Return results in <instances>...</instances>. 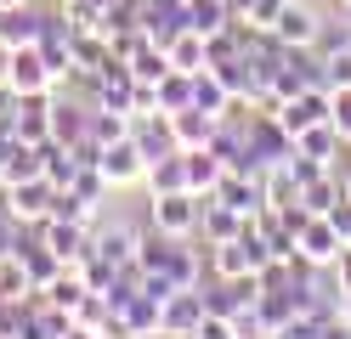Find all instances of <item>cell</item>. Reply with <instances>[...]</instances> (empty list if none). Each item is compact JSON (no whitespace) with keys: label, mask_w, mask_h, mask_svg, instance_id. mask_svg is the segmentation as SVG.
<instances>
[{"label":"cell","mask_w":351,"mask_h":339,"mask_svg":"<svg viewBox=\"0 0 351 339\" xmlns=\"http://www.w3.org/2000/svg\"><path fill=\"white\" fill-rule=\"evenodd\" d=\"M289 153H295V136L272 113H244V170H272Z\"/></svg>","instance_id":"6da1fadb"},{"label":"cell","mask_w":351,"mask_h":339,"mask_svg":"<svg viewBox=\"0 0 351 339\" xmlns=\"http://www.w3.org/2000/svg\"><path fill=\"white\" fill-rule=\"evenodd\" d=\"M97 170H102V181H108L114 192L142 187V181H147V153L136 147V136H125V142H108V147L97 153Z\"/></svg>","instance_id":"7a4b0ae2"},{"label":"cell","mask_w":351,"mask_h":339,"mask_svg":"<svg viewBox=\"0 0 351 339\" xmlns=\"http://www.w3.org/2000/svg\"><path fill=\"white\" fill-rule=\"evenodd\" d=\"M147 226L165 232V238H193V232H199V198H193V192H153Z\"/></svg>","instance_id":"3957f363"},{"label":"cell","mask_w":351,"mask_h":339,"mask_svg":"<svg viewBox=\"0 0 351 339\" xmlns=\"http://www.w3.org/2000/svg\"><path fill=\"white\" fill-rule=\"evenodd\" d=\"M34 232H40V243H46V249H51V255L69 266V271H80V266H85V255H91V226H80V221L51 215V221H40Z\"/></svg>","instance_id":"277c9868"},{"label":"cell","mask_w":351,"mask_h":339,"mask_svg":"<svg viewBox=\"0 0 351 339\" xmlns=\"http://www.w3.org/2000/svg\"><path fill=\"white\" fill-rule=\"evenodd\" d=\"M6 85L17 90V97H40V90H57V68L46 62L40 45H17L12 68H6Z\"/></svg>","instance_id":"5b68a950"},{"label":"cell","mask_w":351,"mask_h":339,"mask_svg":"<svg viewBox=\"0 0 351 339\" xmlns=\"http://www.w3.org/2000/svg\"><path fill=\"white\" fill-rule=\"evenodd\" d=\"M0 198H6V210L23 221V226L51 221V210H57V187H51L46 175H34V181H12V187L0 192Z\"/></svg>","instance_id":"8992f818"},{"label":"cell","mask_w":351,"mask_h":339,"mask_svg":"<svg viewBox=\"0 0 351 339\" xmlns=\"http://www.w3.org/2000/svg\"><path fill=\"white\" fill-rule=\"evenodd\" d=\"M142 232L147 226H130V221H97L91 226V255L108 260V266H130L142 249Z\"/></svg>","instance_id":"52a82bcc"},{"label":"cell","mask_w":351,"mask_h":339,"mask_svg":"<svg viewBox=\"0 0 351 339\" xmlns=\"http://www.w3.org/2000/svg\"><path fill=\"white\" fill-rule=\"evenodd\" d=\"M328 108H335V97H328V90H295L289 102H278V108H272V119L289 130V136H306L312 125L328 119Z\"/></svg>","instance_id":"ba28073f"},{"label":"cell","mask_w":351,"mask_h":339,"mask_svg":"<svg viewBox=\"0 0 351 339\" xmlns=\"http://www.w3.org/2000/svg\"><path fill=\"white\" fill-rule=\"evenodd\" d=\"M340 232H335V226H328V215H312V221H306L300 226V232H295V260H306V266H335L340 260Z\"/></svg>","instance_id":"9c48e42d"},{"label":"cell","mask_w":351,"mask_h":339,"mask_svg":"<svg viewBox=\"0 0 351 339\" xmlns=\"http://www.w3.org/2000/svg\"><path fill=\"white\" fill-rule=\"evenodd\" d=\"M267 34H272L278 45H317V34H323V12L306 6V0H289V6L272 17Z\"/></svg>","instance_id":"30bf717a"},{"label":"cell","mask_w":351,"mask_h":339,"mask_svg":"<svg viewBox=\"0 0 351 339\" xmlns=\"http://www.w3.org/2000/svg\"><path fill=\"white\" fill-rule=\"evenodd\" d=\"M199 323H204V288H176L159 305V334L165 339H187Z\"/></svg>","instance_id":"8fae6325"},{"label":"cell","mask_w":351,"mask_h":339,"mask_svg":"<svg viewBox=\"0 0 351 339\" xmlns=\"http://www.w3.org/2000/svg\"><path fill=\"white\" fill-rule=\"evenodd\" d=\"M215 198H221L227 203V210L232 215H261V210H267V192H261V170H227L221 175V187H215Z\"/></svg>","instance_id":"7c38bea8"},{"label":"cell","mask_w":351,"mask_h":339,"mask_svg":"<svg viewBox=\"0 0 351 339\" xmlns=\"http://www.w3.org/2000/svg\"><path fill=\"white\" fill-rule=\"evenodd\" d=\"M136 29L153 40V45H170L176 34L187 29V0H142V17Z\"/></svg>","instance_id":"4fadbf2b"},{"label":"cell","mask_w":351,"mask_h":339,"mask_svg":"<svg viewBox=\"0 0 351 339\" xmlns=\"http://www.w3.org/2000/svg\"><path fill=\"white\" fill-rule=\"evenodd\" d=\"M46 23H51V12L29 6V0H23V6H6V12H0V40H6L12 51H17V45H40Z\"/></svg>","instance_id":"5bb4252c"},{"label":"cell","mask_w":351,"mask_h":339,"mask_svg":"<svg viewBox=\"0 0 351 339\" xmlns=\"http://www.w3.org/2000/svg\"><path fill=\"white\" fill-rule=\"evenodd\" d=\"M215 113H204V108H182V113H170V136H176V147L182 153H199V147H210V136H215Z\"/></svg>","instance_id":"9a60e30c"},{"label":"cell","mask_w":351,"mask_h":339,"mask_svg":"<svg viewBox=\"0 0 351 339\" xmlns=\"http://www.w3.org/2000/svg\"><path fill=\"white\" fill-rule=\"evenodd\" d=\"M85 130H91V108L51 97V142H62V147H80V142H85Z\"/></svg>","instance_id":"2e32d148"},{"label":"cell","mask_w":351,"mask_h":339,"mask_svg":"<svg viewBox=\"0 0 351 339\" xmlns=\"http://www.w3.org/2000/svg\"><path fill=\"white\" fill-rule=\"evenodd\" d=\"M199 232H204V243H227V238H238L244 232V215H232L221 198H199Z\"/></svg>","instance_id":"e0dca14e"},{"label":"cell","mask_w":351,"mask_h":339,"mask_svg":"<svg viewBox=\"0 0 351 339\" xmlns=\"http://www.w3.org/2000/svg\"><path fill=\"white\" fill-rule=\"evenodd\" d=\"M147 192H187V153L182 147H170V153H159L147 164V181H142Z\"/></svg>","instance_id":"ac0fdd59"},{"label":"cell","mask_w":351,"mask_h":339,"mask_svg":"<svg viewBox=\"0 0 351 339\" xmlns=\"http://www.w3.org/2000/svg\"><path fill=\"white\" fill-rule=\"evenodd\" d=\"M187 29L204 34V40L227 34L232 29V0H187Z\"/></svg>","instance_id":"d6986e66"},{"label":"cell","mask_w":351,"mask_h":339,"mask_svg":"<svg viewBox=\"0 0 351 339\" xmlns=\"http://www.w3.org/2000/svg\"><path fill=\"white\" fill-rule=\"evenodd\" d=\"M165 57H170V68H182V74H204V68H210V40L193 34V29H182V34L165 45Z\"/></svg>","instance_id":"ffe728a7"},{"label":"cell","mask_w":351,"mask_h":339,"mask_svg":"<svg viewBox=\"0 0 351 339\" xmlns=\"http://www.w3.org/2000/svg\"><path fill=\"white\" fill-rule=\"evenodd\" d=\"M232 90H227V79L215 74V68H204V74H193V108H204V113H215V119H227L232 113Z\"/></svg>","instance_id":"44dd1931"},{"label":"cell","mask_w":351,"mask_h":339,"mask_svg":"<svg viewBox=\"0 0 351 339\" xmlns=\"http://www.w3.org/2000/svg\"><path fill=\"white\" fill-rule=\"evenodd\" d=\"M221 175H227V164H221L210 147L187 153V192H193V198H210L215 187H221Z\"/></svg>","instance_id":"7402d4cb"},{"label":"cell","mask_w":351,"mask_h":339,"mask_svg":"<svg viewBox=\"0 0 351 339\" xmlns=\"http://www.w3.org/2000/svg\"><path fill=\"white\" fill-rule=\"evenodd\" d=\"M295 147H300L306 158H317V164H328V170H335V158L346 153V142H340V130H335V119H323V125H312L306 136H295Z\"/></svg>","instance_id":"603a6c76"},{"label":"cell","mask_w":351,"mask_h":339,"mask_svg":"<svg viewBox=\"0 0 351 339\" xmlns=\"http://www.w3.org/2000/svg\"><path fill=\"white\" fill-rule=\"evenodd\" d=\"M40 294H46V300H51L57 311H69V316H74V311H80V300L91 294V283H85L80 271H57V277H51L46 288H40Z\"/></svg>","instance_id":"cb8c5ba5"},{"label":"cell","mask_w":351,"mask_h":339,"mask_svg":"<svg viewBox=\"0 0 351 339\" xmlns=\"http://www.w3.org/2000/svg\"><path fill=\"white\" fill-rule=\"evenodd\" d=\"M125 62H130V74H136L142 85H159V79L170 74V57H165V45H153V40H147V45H136V51H130Z\"/></svg>","instance_id":"d4e9b609"},{"label":"cell","mask_w":351,"mask_h":339,"mask_svg":"<svg viewBox=\"0 0 351 339\" xmlns=\"http://www.w3.org/2000/svg\"><path fill=\"white\" fill-rule=\"evenodd\" d=\"M182 108H193V74L170 68V74L159 79V113H182Z\"/></svg>","instance_id":"484cf974"},{"label":"cell","mask_w":351,"mask_h":339,"mask_svg":"<svg viewBox=\"0 0 351 339\" xmlns=\"http://www.w3.org/2000/svg\"><path fill=\"white\" fill-rule=\"evenodd\" d=\"M187 339H250V334H244V323H238V316H221V311H204V323L193 328Z\"/></svg>","instance_id":"4316f807"},{"label":"cell","mask_w":351,"mask_h":339,"mask_svg":"<svg viewBox=\"0 0 351 339\" xmlns=\"http://www.w3.org/2000/svg\"><path fill=\"white\" fill-rule=\"evenodd\" d=\"M323 323H328V316H312V311H295L289 323L278 328V339H317V334H323Z\"/></svg>","instance_id":"83f0119b"},{"label":"cell","mask_w":351,"mask_h":339,"mask_svg":"<svg viewBox=\"0 0 351 339\" xmlns=\"http://www.w3.org/2000/svg\"><path fill=\"white\" fill-rule=\"evenodd\" d=\"M23 316H29V300H0V339L23 334Z\"/></svg>","instance_id":"f1b7e54d"},{"label":"cell","mask_w":351,"mask_h":339,"mask_svg":"<svg viewBox=\"0 0 351 339\" xmlns=\"http://www.w3.org/2000/svg\"><path fill=\"white\" fill-rule=\"evenodd\" d=\"M328 97H335V108H328V119H335L340 142L351 147V90H328Z\"/></svg>","instance_id":"f546056e"},{"label":"cell","mask_w":351,"mask_h":339,"mask_svg":"<svg viewBox=\"0 0 351 339\" xmlns=\"http://www.w3.org/2000/svg\"><path fill=\"white\" fill-rule=\"evenodd\" d=\"M328 226H335V232H340V243L351 249V198H340L335 210H328Z\"/></svg>","instance_id":"4dcf8cb0"},{"label":"cell","mask_w":351,"mask_h":339,"mask_svg":"<svg viewBox=\"0 0 351 339\" xmlns=\"http://www.w3.org/2000/svg\"><path fill=\"white\" fill-rule=\"evenodd\" d=\"M328 271H335V283H340V294H351V249H340V260L328 266Z\"/></svg>","instance_id":"1f68e13d"},{"label":"cell","mask_w":351,"mask_h":339,"mask_svg":"<svg viewBox=\"0 0 351 339\" xmlns=\"http://www.w3.org/2000/svg\"><path fill=\"white\" fill-rule=\"evenodd\" d=\"M317 339H351V323H340V316H328V323H323V334Z\"/></svg>","instance_id":"d6a6232c"},{"label":"cell","mask_w":351,"mask_h":339,"mask_svg":"<svg viewBox=\"0 0 351 339\" xmlns=\"http://www.w3.org/2000/svg\"><path fill=\"white\" fill-rule=\"evenodd\" d=\"M62 339H97L91 328H80V323H69V334H62Z\"/></svg>","instance_id":"836d02e7"},{"label":"cell","mask_w":351,"mask_h":339,"mask_svg":"<svg viewBox=\"0 0 351 339\" xmlns=\"http://www.w3.org/2000/svg\"><path fill=\"white\" fill-rule=\"evenodd\" d=\"M6 68H12V45L0 40V79H6Z\"/></svg>","instance_id":"e575fe53"},{"label":"cell","mask_w":351,"mask_h":339,"mask_svg":"<svg viewBox=\"0 0 351 339\" xmlns=\"http://www.w3.org/2000/svg\"><path fill=\"white\" fill-rule=\"evenodd\" d=\"M250 339H278V334H250Z\"/></svg>","instance_id":"d590c367"},{"label":"cell","mask_w":351,"mask_h":339,"mask_svg":"<svg viewBox=\"0 0 351 339\" xmlns=\"http://www.w3.org/2000/svg\"><path fill=\"white\" fill-rule=\"evenodd\" d=\"M0 192H6V170H0Z\"/></svg>","instance_id":"8d00e7d4"},{"label":"cell","mask_w":351,"mask_h":339,"mask_svg":"<svg viewBox=\"0 0 351 339\" xmlns=\"http://www.w3.org/2000/svg\"><path fill=\"white\" fill-rule=\"evenodd\" d=\"M340 6H346V12H351V0H340Z\"/></svg>","instance_id":"74e56055"},{"label":"cell","mask_w":351,"mask_h":339,"mask_svg":"<svg viewBox=\"0 0 351 339\" xmlns=\"http://www.w3.org/2000/svg\"><path fill=\"white\" fill-rule=\"evenodd\" d=\"M346 198H351V181H346Z\"/></svg>","instance_id":"f35d334b"},{"label":"cell","mask_w":351,"mask_h":339,"mask_svg":"<svg viewBox=\"0 0 351 339\" xmlns=\"http://www.w3.org/2000/svg\"><path fill=\"white\" fill-rule=\"evenodd\" d=\"M147 339H165V334H147Z\"/></svg>","instance_id":"ab89813d"}]
</instances>
